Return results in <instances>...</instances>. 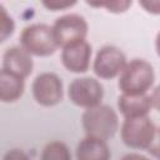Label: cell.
I'll return each mask as SVG.
<instances>
[{
	"label": "cell",
	"instance_id": "cell-1",
	"mask_svg": "<svg viewBox=\"0 0 160 160\" xmlns=\"http://www.w3.org/2000/svg\"><path fill=\"white\" fill-rule=\"evenodd\" d=\"M155 82L154 66L144 59H134L126 62L119 75L118 86L121 94L142 95L152 89Z\"/></svg>",
	"mask_w": 160,
	"mask_h": 160
},
{
	"label": "cell",
	"instance_id": "cell-2",
	"mask_svg": "<svg viewBox=\"0 0 160 160\" xmlns=\"http://www.w3.org/2000/svg\"><path fill=\"white\" fill-rule=\"evenodd\" d=\"M120 135L122 142L130 149L148 150L149 152L158 149V128L149 116L125 119Z\"/></svg>",
	"mask_w": 160,
	"mask_h": 160
},
{
	"label": "cell",
	"instance_id": "cell-3",
	"mask_svg": "<svg viewBox=\"0 0 160 160\" xmlns=\"http://www.w3.org/2000/svg\"><path fill=\"white\" fill-rule=\"evenodd\" d=\"M81 125L86 136L108 141L119 130V116L111 106L100 104L85 109L81 116Z\"/></svg>",
	"mask_w": 160,
	"mask_h": 160
},
{
	"label": "cell",
	"instance_id": "cell-4",
	"mask_svg": "<svg viewBox=\"0 0 160 160\" xmlns=\"http://www.w3.org/2000/svg\"><path fill=\"white\" fill-rule=\"evenodd\" d=\"M20 46L31 56H50L56 52L59 45L52 28L48 24H31L20 34Z\"/></svg>",
	"mask_w": 160,
	"mask_h": 160
},
{
	"label": "cell",
	"instance_id": "cell-5",
	"mask_svg": "<svg viewBox=\"0 0 160 160\" xmlns=\"http://www.w3.org/2000/svg\"><path fill=\"white\" fill-rule=\"evenodd\" d=\"M68 96L74 105L90 109L101 104L104 98V88L95 78H78L69 84Z\"/></svg>",
	"mask_w": 160,
	"mask_h": 160
},
{
	"label": "cell",
	"instance_id": "cell-6",
	"mask_svg": "<svg viewBox=\"0 0 160 160\" xmlns=\"http://www.w3.org/2000/svg\"><path fill=\"white\" fill-rule=\"evenodd\" d=\"M51 28L59 48H64L80 40H86L89 31L86 19L79 14H65L58 18Z\"/></svg>",
	"mask_w": 160,
	"mask_h": 160
},
{
	"label": "cell",
	"instance_id": "cell-7",
	"mask_svg": "<svg viewBox=\"0 0 160 160\" xmlns=\"http://www.w3.org/2000/svg\"><path fill=\"white\" fill-rule=\"evenodd\" d=\"M31 92L39 105L51 108L62 100L64 85L55 72H41L34 79Z\"/></svg>",
	"mask_w": 160,
	"mask_h": 160
},
{
	"label": "cell",
	"instance_id": "cell-8",
	"mask_svg": "<svg viewBox=\"0 0 160 160\" xmlns=\"http://www.w3.org/2000/svg\"><path fill=\"white\" fill-rule=\"evenodd\" d=\"M126 62V56L119 48L106 45L96 52L92 70L99 79L111 80L120 75Z\"/></svg>",
	"mask_w": 160,
	"mask_h": 160
},
{
	"label": "cell",
	"instance_id": "cell-9",
	"mask_svg": "<svg viewBox=\"0 0 160 160\" xmlns=\"http://www.w3.org/2000/svg\"><path fill=\"white\" fill-rule=\"evenodd\" d=\"M92 48L89 41L80 40L61 48V62L66 70L81 74L89 70Z\"/></svg>",
	"mask_w": 160,
	"mask_h": 160
},
{
	"label": "cell",
	"instance_id": "cell-10",
	"mask_svg": "<svg viewBox=\"0 0 160 160\" xmlns=\"http://www.w3.org/2000/svg\"><path fill=\"white\" fill-rule=\"evenodd\" d=\"M2 69L25 80L32 72L34 61L21 46H12L2 55Z\"/></svg>",
	"mask_w": 160,
	"mask_h": 160
},
{
	"label": "cell",
	"instance_id": "cell-11",
	"mask_svg": "<svg viewBox=\"0 0 160 160\" xmlns=\"http://www.w3.org/2000/svg\"><path fill=\"white\" fill-rule=\"evenodd\" d=\"M118 109L124 119L149 116V112L154 109L150 94L142 95H125L121 94L118 99Z\"/></svg>",
	"mask_w": 160,
	"mask_h": 160
},
{
	"label": "cell",
	"instance_id": "cell-12",
	"mask_svg": "<svg viewBox=\"0 0 160 160\" xmlns=\"http://www.w3.org/2000/svg\"><path fill=\"white\" fill-rule=\"evenodd\" d=\"M76 160H110L111 152L105 140L94 136L81 139L75 150Z\"/></svg>",
	"mask_w": 160,
	"mask_h": 160
},
{
	"label": "cell",
	"instance_id": "cell-13",
	"mask_svg": "<svg viewBox=\"0 0 160 160\" xmlns=\"http://www.w3.org/2000/svg\"><path fill=\"white\" fill-rule=\"evenodd\" d=\"M25 90V80L0 69V102L11 104L20 100Z\"/></svg>",
	"mask_w": 160,
	"mask_h": 160
},
{
	"label": "cell",
	"instance_id": "cell-14",
	"mask_svg": "<svg viewBox=\"0 0 160 160\" xmlns=\"http://www.w3.org/2000/svg\"><path fill=\"white\" fill-rule=\"evenodd\" d=\"M40 160H72V159L68 145L62 141L54 140L44 146Z\"/></svg>",
	"mask_w": 160,
	"mask_h": 160
},
{
	"label": "cell",
	"instance_id": "cell-15",
	"mask_svg": "<svg viewBox=\"0 0 160 160\" xmlns=\"http://www.w3.org/2000/svg\"><path fill=\"white\" fill-rule=\"evenodd\" d=\"M89 6L96 9H105L111 14H122L132 5L131 0H104V1H86Z\"/></svg>",
	"mask_w": 160,
	"mask_h": 160
},
{
	"label": "cell",
	"instance_id": "cell-16",
	"mask_svg": "<svg viewBox=\"0 0 160 160\" xmlns=\"http://www.w3.org/2000/svg\"><path fill=\"white\" fill-rule=\"evenodd\" d=\"M15 31V21L5 6L0 4V44L6 41Z\"/></svg>",
	"mask_w": 160,
	"mask_h": 160
},
{
	"label": "cell",
	"instance_id": "cell-17",
	"mask_svg": "<svg viewBox=\"0 0 160 160\" xmlns=\"http://www.w3.org/2000/svg\"><path fill=\"white\" fill-rule=\"evenodd\" d=\"M74 5H76L75 0H72V1H69V0H46V1H42V6L50 11H62V10L72 8Z\"/></svg>",
	"mask_w": 160,
	"mask_h": 160
},
{
	"label": "cell",
	"instance_id": "cell-18",
	"mask_svg": "<svg viewBox=\"0 0 160 160\" xmlns=\"http://www.w3.org/2000/svg\"><path fill=\"white\" fill-rule=\"evenodd\" d=\"M139 5L146 12H150L154 15L160 14V1L159 0H142V1H139Z\"/></svg>",
	"mask_w": 160,
	"mask_h": 160
},
{
	"label": "cell",
	"instance_id": "cell-19",
	"mask_svg": "<svg viewBox=\"0 0 160 160\" xmlns=\"http://www.w3.org/2000/svg\"><path fill=\"white\" fill-rule=\"evenodd\" d=\"M2 160H30V158L25 151L20 149H12L4 155Z\"/></svg>",
	"mask_w": 160,
	"mask_h": 160
},
{
	"label": "cell",
	"instance_id": "cell-20",
	"mask_svg": "<svg viewBox=\"0 0 160 160\" xmlns=\"http://www.w3.org/2000/svg\"><path fill=\"white\" fill-rule=\"evenodd\" d=\"M121 160H151L141 154H138V152H130V154H126L125 156H122Z\"/></svg>",
	"mask_w": 160,
	"mask_h": 160
}]
</instances>
